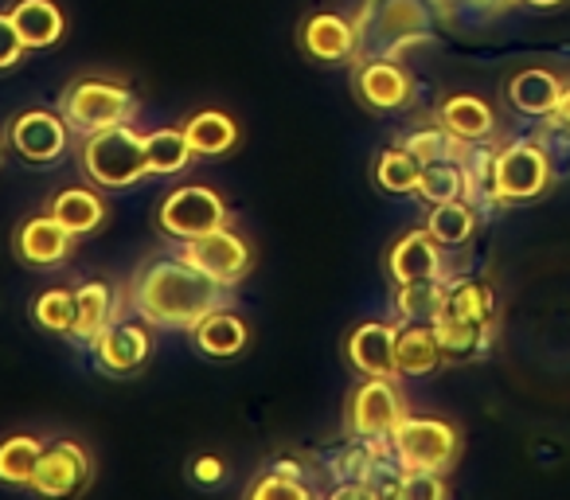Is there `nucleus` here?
Masks as SVG:
<instances>
[{"label": "nucleus", "instance_id": "nucleus-44", "mask_svg": "<svg viewBox=\"0 0 570 500\" xmlns=\"http://www.w3.org/2000/svg\"><path fill=\"white\" fill-rule=\"evenodd\" d=\"M188 477L199 484V489H215V484H223V481H227V461H223V458H215V453H199V458L191 461Z\"/></svg>", "mask_w": 570, "mask_h": 500}, {"label": "nucleus", "instance_id": "nucleus-39", "mask_svg": "<svg viewBox=\"0 0 570 500\" xmlns=\"http://www.w3.org/2000/svg\"><path fill=\"white\" fill-rule=\"evenodd\" d=\"M399 145L419 157V165H430V160H445V157H461V141H453L442 126H422V129H411V134L399 137Z\"/></svg>", "mask_w": 570, "mask_h": 500}, {"label": "nucleus", "instance_id": "nucleus-27", "mask_svg": "<svg viewBox=\"0 0 570 500\" xmlns=\"http://www.w3.org/2000/svg\"><path fill=\"white\" fill-rule=\"evenodd\" d=\"M184 137L191 141L196 157H227L238 149V121L227 110H199L184 121Z\"/></svg>", "mask_w": 570, "mask_h": 500}, {"label": "nucleus", "instance_id": "nucleus-14", "mask_svg": "<svg viewBox=\"0 0 570 500\" xmlns=\"http://www.w3.org/2000/svg\"><path fill=\"white\" fill-rule=\"evenodd\" d=\"M90 477H95L90 453L82 450L79 442H71V438H59V442H51L48 450H43L28 489H32L36 497H75V492L87 489Z\"/></svg>", "mask_w": 570, "mask_h": 500}, {"label": "nucleus", "instance_id": "nucleus-1", "mask_svg": "<svg viewBox=\"0 0 570 500\" xmlns=\"http://www.w3.org/2000/svg\"><path fill=\"white\" fill-rule=\"evenodd\" d=\"M129 305L153 329L191 333L207 313L227 305V286L196 271L184 255H157L129 278Z\"/></svg>", "mask_w": 570, "mask_h": 500}, {"label": "nucleus", "instance_id": "nucleus-2", "mask_svg": "<svg viewBox=\"0 0 570 500\" xmlns=\"http://www.w3.org/2000/svg\"><path fill=\"white\" fill-rule=\"evenodd\" d=\"M360 56H395L438 40L442 24H450L445 0H364L356 17Z\"/></svg>", "mask_w": 570, "mask_h": 500}, {"label": "nucleus", "instance_id": "nucleus-41", "mask_svg": "<svg viewBox=\"0 0 570 500\" xmlns=\"http://www.w3.org/2000/svg\"><path fill=\"white\" fill-rule=\"evenodd\" d=\"M535 141L543 145V149H547V157H551L554 180H567V176H570V129L554 126L551 118H539Z\"/></svg>", "mask_w": 570, "mask_h": 500}, {"label": "nucleus", "instance_id": "nucleus-7", "mask_svg": "<svg viewBox=\"0 0 570 500\" xmlns=\"http://www.w3.org/2000/svg\"><path fill=\"white\" fill-rule=\"evenodd\" d=\"M406 414L411 406L399 388V375H364L344 406V430L356 438H372V442H387Z\"/></svg>", "mask_w": 570, "mask_h": 500}, {"label": "nucleus", "instance_id": "nucleus-3", "mask_svg": "<svg viewBox=\"0 0 570 500\" xmlns=\"http://www.w3.org/2000/svg\"><path fill=\"white\" fill-rule=\"evenodd\" d=\"M82 173L95 188L129 192L149 176V157H145V134H137L134 121L126 126H106L95 134H82Z\"/></svg>", "mask_w": 570, "mask_h": 500}, {"label": "nucleus", "instance_id": "nucleus-40", "mask_svg": "<svg viewBox=\"0 0 570 500\" xmlns=\"http://www.w3.org/2000/svg\"><path fill=\"white\" fill-rule=\"evenodd\" d=\"M515 0H445V12H450V24L461 28H481L500 20Z\"/></svg>", "mask_w": 570, "mask_h": 500}, {"label": "nucleus", "instance_id": "nucleus-6", "mask_svg": "<svg viewBox=\"0 0 570 500\" xmlns=\"http://www.w3.org/2000/svg\"><path fill=\"white\" fill-rule=\"evenodd\" d=\"M554 168L547 149L531 137H512V141H500L497 149V196L500 207H520L535 204L547 192L554 188Z\"/></svg>", "mask_w": 570, "mask_h": 500}, {"label": "nucleus", "instance_id": "nucleus-19", "mask_svg": "<svg viewBox=\"0 0 570 500\" xmlns=\"http://www.w3.org/2000/svg\"><path fill=\"white\" fill-rule=\"evenodd\" d=\"M567 87L562 75H554L551 67H520L515 75H508L504 82V102L512 106L523 118H551L554 106H559V95Z\"/></svg>", "mask_w": 570, "mask_h": 500}, {"label": "nucleus", "instance_id": "nucleus-4", "mask_svg": "<svg viewBox=\"0 0 570 500\" xmlns=\"http://www.w3.org/2000/svg\"><path fill=\"white\" fill-rule=\"evenodd\" d=\"M59 114L71 121L75 134H95L106 126H126L137 118V95L118 79L106 75H82L67 82L59 95Z\"/></svg>", "mask_w": 570, "mask_h": 500}, {"label": "nucleus", "instance_id": "nucleus-43", "mask_svg": "<svg viewBox=\"0 0 570 500\" xmlns=\"http://www.w3.org/2000/svg\"><path fill=\"white\" fill-rule=\"evenodd\" d=\"M24 56H28V48H24V40H20L17 24H12L9 12H0V71H12Z\"/></svg>", "mask_w": 570, "mask_h": 500}, {"label": "nucleus", "instance_id": "nucleus-30", "mask_svg": "<svg viewBox=\"0 0 570 500\" xmlns=\"http://www.w3.org/2000/svg\"><path fill=\"white\" fill-rule=\"evenodd\" d=\"M43 450H48V442L40 434H28V430L0 438V484L4 489H28Z\"/></svg>", "mask_w": 570, "mask_h": 500}, {"label": "nucleus", "instance_id": "nucleus-32", "mask_svg": "<svg viewBox=\"0 0 570 500\" xmlns=\"http://www.w3.org/2000/svg\"><path fill=\"white\" fill-rule=\"evenodd\" d=\"M145 157H149V176H180L191 168L196 149L180 126H165L145 134Z\"/></svg>", "mask_w": 570, "mask_h": 500}, {"label": "nucleus", "instance_id": "nucleus-9", "mask_svg": "<svg viewBox=\"0 0 570 500\" xmlns=\"http://www.w3.org/2000/svg\"><path fill=\"white\" fill-rule=\"evenodd\" d=\"M352 90L372 114H399L419 98L411 67L395 56H360L352 63Z\"/></svg>", "mask_w": 570, "mask_h": 500}, {"label": "nucleus", "instance_id": "nucleus-33", "mask_svg": "<svg viewBox=\"0 0 570 500\" xmlns=\"http://www.w3.org/2000/svg\"><path fill=\"white\" fill-rule=\"evenodd\" d=\"M399 321H419V325H434L442 317L445 305V278H426V282H403L391 294Z\"/></svg>", "mask_w": 570, "mask_h": 500}, {"label": "nucleus", "instance_id": "nucleus-20", "mask_svg": "<svg viewBox=\"0 0 570 500\" xmlns=\"http://www.w3.org/2000/svg\"><path fill=\"white\" fill-rule=\"evenodd\" d=\"M118 317V290L110 282H82L75 290V325H71V336L67 341L79 344V349H90L98 341L110 321Z\"/></svg>", "mask_w": 570, "mask_h": 500}, {"label": "nucleus", "instance_id": "nucleus-8", "mask_svg": "<svg viewBox=\"0 0 570 500\" xmlns=\"http://www.w3.org/2000/svg\"><path fill=\"white\" fill-rule=\"evenodd\" d=\"M153 223L173 243H191V238L227 223V199L215 188H207V184H184V188H173L160 199L157 212H153Z\"/></svg>", "mask_w": 570, "mask_h": 500}, {"label": "nucleus", "instance_id": "nucleus-38", "mask_svg": "<svg viewBox=\"0 0 570 500\" xmlns=\"http://www.w3.org/2000/svg\"><path fill=\"white\" fill-rule=\"evenodd\" d=\"M403 477H406L403 461H399L387 445V450L367 465V473L360 477V481H364V489L372 500H399V492H403Z\"/></svg>", "mask_w": 570, "mask_h": 500}, {"label": "nucleus", "instance_id": "nucleus-45", "mask_svg": "<svg viewBox=\"0 0 570 500\" xmlns=\"http://www.w3.org/2000/svg\"><path fill=\"white\" fill-rule=\"evenodd\" d=\"M551 121H554V126H562V129H570V82H567V87H562L559 106H554Z\"/></svg>", "mask_w": 570, "mask_h": 500}, {"label": "nucleus", "instance_id": "nucleus-36", "mask_svg": "<svg viewBox=\"0 0 570 500\" xmlns=\"http://www.w3.org/2000/svg\"><path fill=\"white\" fill-rule=\"evenodd\" d=\"M383 450H387V442H372V438L352 434V442H341L325 453V469L336 481H360V477L367 473V465H372Z\"/></svg>", "mask_w": 570, "mask_h": 500}, {"label": "nucleus", "instance_id": "nucleus-25", "mask_svg": "<svg viewBox=\"0 0 570 500\" xmlns=\"http://www.w3.org/2000/svg\"><path fill=\"white\" fill-rule=\"evenodd\" d=\"M395 364H399V375H434L438 367L445 364V352H442V341H438L434 325L399 321Z\"/></svg>", "mask_w": 570, "mask_h": 500}, {"label": "nucleus", "instance_id": "nucleus-22", "mask_svg": "<svg viewBox=\"0 0 570 500\" xmlns=\"http://www.w3.org/2000/svg\"><path fill=\"white\" fill-rule=\"evenodd\" d=\"M9 17L28 51H48L67 36V17L56 0H17Z\"/></svg>", "mask_w": 570, "mask_h": 500}, {"label": "nucleus", "instance_id": "nucleus-29", "mask_svg": "<svg viewBox=\"0 0 570 500\" xmlns=\"http://www.w3.org/2000/svg\"><path fill=\"white\" fill-rule=\"evenodd\" d=\"M246 497L250 500H309L313 484L305 481L302 465H297L294 458H277L258 469V477L246 484Z\"/></svg>", "mask_w": 570, "mask_h": 500}, {"label": "nucleus", "instance_id": "nucleus-46", "mask_svg": "<svg viewBox=\"0 0 570 500\" xmlns=\"http://www.w3.org/2000/svg\"><path fill=\"white\" fill-rule=\"evenodd\" d=\"M520 9H531V12H551V9H562L567 0H515Z\"/></svg>", "mask_w": 570, "mask_h": 500}, {"label": "nucleus", "instance_id": "nucleus-17", "mask_svg": "<svg viewBox=\"0 0 570 500\" xmlns=\"http://www.w3.org/2000/svg\"><path fill=\"white\" fill-rule=\"evenodd\" d=\"M395 321H360L344 341V360L360 375H399L395 364Z\"/></svg>", "mask_w": 570, "mask_h": 500}, {"label": "nucleus", "instance_id": "nucleus-18", "mask_svg": "<svg viewBox=\"0 0 570 500\" xmlns=\"http://www.w3.org/2000/svg\"><path fill=\"white\" fill-rule=\"evenodd\" d=\"M434 121L461 145L492 141L500 129L497 110H492V102L481 95H445L434 110Z\"/></svg>", "mask_w": 570, "mask_h": 500}, {"label": "nucleus", "instance_id": "nucleus-5", "mask_svg": "<svg viewBox=\"0 0 570 500\" xmlns=\"http://www.w3.org/2000/svg\"><path fill=\"white\" fill-rule=\"evenodd\" d=\"M391 453L403 461V469H422V473H450L461 461V438L458 422L438 419V414H406L387 438Z\"/></svg>", "mask_w": 570, "mask_h": 500}, {"label": "nucleus", "instance_id": "nucleus-21", "mask_svg": "<svg viewBox=\"0 0 570 500\" xmlns=\"http://www.w3.org/2000/svg\"><path fill=\"white\" fill-rule=\"evenodd\" d=\"M191 344H196V352L207 360H235L246 352L250 333H246V321L238 317L235 310L219 305V310H212L196 329H191Z\"/></svg>", "mask_w": 570, "mask_h": 500}, {"label": "nucleus", "instance_id": "nucleus-26", "mask_svg": "<svg viewBox=\"0 0 570 500\" xmlns=\"http://www.w3.org/2000/svg\"><path fill=\"white\" fill-rule=\"evenodd\" d=\"M442 317H458L469 325L497 329V294L481 278H445Z\"/></svg>", "mask_w": 570, "mask_h": 500}, {"label": "nucleus", "instance_id": "nucleus-10", "mask_svg": "<svg viewBox=\"0 0 570 500\" xmlns=\"http://www.w3.org/2000/svg\"><path fill=\"white\" fill-rule=\"evenodd\" d=\"M4 141L24 165H56V160H63L67 145H71V121L59 110H24L9 121Z\"/></svg>", "mask_w": 570, "mask_h": 500}, {"label": "nucleus", "instance_id": "nucleus-42", "mask_svg": "<svg viewBox=\"0 0 570 500\" xmlns=\"http://www.w3.org/2000/svg\"><path fill=\"white\" fill-rule=\"evenodd\" d=\"M450 497V484H445V473H422V469H406L403 477V492L399 500H445Z\"/></svg>", "mask_w": 570, "mask_h": 500}, {"label": "nucleus", "instance_id": "nucleus-35", "mask_svg": "<svg viewBox=\"0 0 570 500\" xmlns=\"http://www.w3.org/2000/svg\"><path fill=\"white\" fill-rule=\"evenodd\" d=\"M434 333L442 341V352L445 360L461 364V360H476L489 344L492 329H481V325H469V321H458V317H438L434 321Z\"/></svg>", "mask_w": 570, "mask_h": 500}, {"label": "nucleus", "instance_id": "nucleus-15", "mask_svg": "<svg viewBox=\"0 0 570 500\" xmlns=\"http://www.w3.org/2000/svg\"><path fill=\"white\" fill-rule=\"evenodd\" d=\"M383 266H387V278L395 282V286H403V282L450 278V271H445V246L438 243L426 227H414V231H406V235H399L395 243H391Z\"/></svg>", "mask_w": 570, "mask_h": 500}, {"label": "nucleus", "instance_id": "nucleus-13", "mask_svg": "<svg viewBox=\"0 0 570 500\" xmlns=\"http://www.w3.org/2000/svg\"><path fill=\"white\" fill-rule=\"evenodd\" d=\"M12 251L28 271H56L75 255V235L51 212H40L12 231Z\"/></svg>", "mask_w": 570, "mask_h": 500}, {"label": "nucleus", "instance_id": "nucleus-12", "mask_svg": "<svg viewBox=\"0 0 570 500\" xmlns=\"http://www.w3.org/2000/svg\"><path fill=\"white\" fill-rule=\"evenodd\" d=\"M180 255L188 258L196 271H204L207 278L223 282V286H238V282L250 274L254 266V251L250 243H246L238 231H230L227 223L215 231H207V235L191 238V243H180Z\"/></svg>", "mask_w": 570, "mask_h": 500}, {"label": "nucleus", "instance_id": "nucleus-28", "mask_svg": "<svg viewBox=\"0 0 570 500\" xmlns=\"http://www.w3.org/2000/svg\"><path fill=\"white\" fill-rule=\"evenodd\" d=\"M484 215L476 212L469 199H450V204H434L426 212V223L422 227L445 246V251H461V246L473 243L476 227H481Z\"/></svg>", "mask_w": 570, "mask_h": 500}, {"label": "nucleus", "instance_id": "nucleus-23", "mask_svg": "<svg viewBox=\"0 0 570 500\" xmlns=\"http://www.w3.org/2000/svg\"><path fill=\"white\" fill-rule=\"evenodd\" d=\"M48 212L56 215L75 238H87L106 223V199L95 184H75V188H59L56 196L48 199Z\"/></svg>", "mask_w": 570, "mask_h": 500}, {"label": "nucleus", "instance_id": "nucleus-24", "mask_svg": "<svg viewBox=\"0 0 570 500\" xmlns=\"http://www.w3.org/2000/svg\"><path fill=\"white\" fill-rule=\"evenodd\" d=\"M497 137L492 141H473L461 145V168H465V199L481 215H489L492 207H500L497 196Z\"/></svg>", "mask_w": 570, "mask_h": 500}, {"label": "nucleus", "instance_id": "nucleus-37", "mask_svg": "<svg viewBox=\"0 0 570 500\" xmlns=\"http://www.w3.org/2000/svg\"><path fill=\"white\" fill-rule=\"evenodd\" d=\"M32 321L51 336H71L75 325V290L67 286H48L36 294L32 302Z\"/></svg>", "mask_w": 570, "mask_h": 500}, {"label": "nucleus", "instance_id": "nucleus-31", "mask_svg": "<svg viewBox=\"0 0 570 500\" xmlns=\"http://www.w3.org/2000/svg\"><path fill=\"white\" fill-rule=\"evenodd\" d=\"M419 176H422L419 157L399 141L387 145L372 165V180L383 196H414L419 192Z\"/></svg>", "mask_w": 570, "mask_h": 500}, {"label": "nucleus", "instance_id": "nucleus-34", "mask_svg": "<svg viewBox=\"0 0 570 500\" xmlns=\"http://www.w3.org/2000/svg\"><path fill=\"white\" fill-rule=\"evenodd\" d=\"M414 196H419L426 207L450 204V199H465V168H461V160L445 157V160H430V165H422L419 192H414Z\"/></svg>", "mask_w": 570, "mask_h": 500}, {"label": "nucleus", "instance_id": "nucleus-16", "mask_svg": "<svg viewBox=\"0 0 570 500\" xmlns=\"http://www.w3.org/2000/svg\"><path fill=\"white\" fill-rule=\"evenodd\" d=\"M297 43L317 63H356L360 59L356 20L341 17V12H313V17H305Z\"/></svg>", "mask_w": 570, "mask_h": 500}, {"label": "nucleus", "instance_id": "nucleus-11", "mask_svg": "<svg viewBox=\"0 0 570 500\" xmlns=\"http://www.w3.org/2000/svg\"><path fill=\"white\" fill-rule=\"evenodd\" d=\"M153 325L145 317H114L90 344V360L102 375H134L153 356Z\"/></svg>", "mask_w": 570, "mask_h": 500}]
</instances>
